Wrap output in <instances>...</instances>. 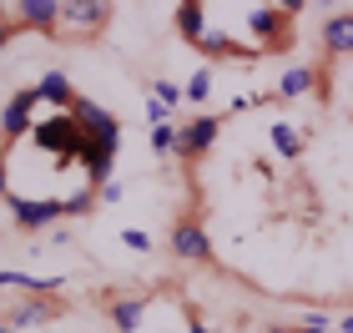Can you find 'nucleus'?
<instances>
[{
  "label": "nucleus",
  "instance_id": "4be33fe9",
  "mask_svg": "<svg viewBox=\"0 0 353 333\" xmlns=\"http://www.w3.org/2000/svg\"><path fill=\"white\" fill-rule=\"evenodd\" d=\"M121 243L132 248V252H152V237L141 232V228H121Z\"/></svg>",
  "mask_w": 353,
  "mask_h": 333
},
{
  "label": "nucleus",
  "instance_id": "0eeeda50",
  "mask_svg": "<svg viewBox=\"0 0 353 333\" xmlns=\"http://www.w3.org/2000/svg\"><path fill=\"white\" fill-rule=\"evenodd\" d=\"M10 217H15V228L36 232V228L61 222V202H51V197H15V192H10Z\"/></svg>",
  "mask_w": 353,
  "mask_h": 333
},
{
  "label": "nucleus",
  "instance_id": "f3484780",
  "mask_svg": "<svg viewBox=\"0 0 353 333\" xmlns=\"http://www.w3.org/2000/svg\"><path fill=\"white\" fill-rule=\"evenodd\" d=\"M272 152H278L283 162H298V157H303V137H298V126H288V121L272 126Z\"/></svg>",
  "mask_w": 353,
  "mask_h": 333
},
{
  "label": "nucleus",
  "instance_id": "dca6fc26",
  "mask_svg": "<svg viewBox=\"0 0 353 333\" xmlns=\"http://www.w3.org/2000/svg\"><path fill=\"white\" fill-rule=\"evenodd\" d=\"M172 21H176V36H187L192 46H197L202 30H207V10L197 6V0H182V6L172 10Z\"/></svg>",
  "mask_w": 353,
  "mask_h": 333
},
{
  "label": "nucleus",
  "instance_id": "1a4fd4ad",
  "mask_svg": "<svg viewBox=\"0 0 353 333\" xmlns=\"http://www.w3.org/2000/svg\"><path fill=\"white\" fill-rule=\"evenodd\" d=\"M323 51H333V56L353 51V10H333L323 21Z\"/></svg>",
  "mask_w": 353,
  "mask_h": 333
},
{
  "label": "nucleus",
  "instance_id": "393cba45",
  "mask_svg": "<svg viewBox=\"0 0 353 333\" xmlns=\"http://www.w3.org/2000/svg\"><path fill=\"white\" fill-rule=\"evenodd\" d=\"M121 197H126V187H121L117 177H111V182L101 187V202H121Z\"/></svg>",
  "mask_w": 353,
  "mask_h": 333
},
{
  "label": "nucleus",
  "instance_id": "f8f14e48",
  "mask_svg": "<svg viewBox=\"0 0 353 333\" xmlns=\"http://www.w3.org/2000/svg\"><path fill=\"white\" fill-rule=\"evenodd\" d=\"M318 86V71L313 66H303V61H293L283 76H278V97L283 101H298V97H308V91Z\"/></svg>",
  "mask_w": 353,
  "mask_h": 333
},
{
  "label": "nucleus",
  "instance_id": "9b49d317",
  "mask_svg": "<svg viewBox=\"0 0 353 333\" xmlns=\"http://www.w3.org/2000/svg\"><path fill=\"white\" fill-rule=\"evenodd\" d=\"M197 51H202V56H228V61H243V56H252V46H237L222 26H207V30H202V41H197Z\"/></svg>",
  "mask_w": 353,
  "mask_h": 333
},
{
  "label": "nucleus",
  "instance_id": "473e14b6",
  "mask_svg": "<svg viewBox=\"0 0 353 333\" xmlns=\"http://www.w3.org/2000/svg\"><path fill=\"white\" fill-rule=\"evenodd\" d=\"M0 333H15V328H10V323H0Z\"/></svg>",
  "mask_w": 353,
  "mask_h": 333
},
{
  "label": "nucleus",
  "instance_id": "a211bd4d",
  "mask_svg": "<svg viewBox=\"0 0 353 333\" xmlns=\"http://www.w3.org/2000/svg\"><path fill=\"white\" fill-rule=\"evenodd\" d=\"M182 97H187V101H207V97H212V66H197V71H192L187 81H182Z\"/></svg>",
  "mask_w": 353,
  "mask_h": 333
},
{
  "label": "nucleus",
  "instance_id": "a878e982",
  "mask_svg": "<svg viewBox=\"0 0 353 333\" xmlns=\"http://www.w3.org/2000/svg\"><path fill=\"white\" fill-rule=\"evenodd\" d=\"M252 106H263V97H232L228 111H252Z\"/></svg>",
  "mask_w": 353,
  "mask_h": 333
},
{
  "label": "nucleus",
  "instance_id": "5701e85b",
  "mask_svg": "<svg viewBox=\"0 0 353 333\" xmlns=\"http://www.w3.org/2000/svg\"><path fill=\"white\" fill-rule=\"evenodd\" d=\"M147 121H152V126H172V106H162V101L152 97V101H147Z\"/></svg>",
  "mask_w": 353,
  "mask_h": 333
},
{
  "label": "nucleus",
  "instance_id": "c756f323",
  "mask_svg": "<svg viewBox=\"0 0 353 333\" xmlns=\"http://www.w3.org/2000/svg\"><path fill=\"white\" fill-rule=\"evenodd\" d=\"M339 333H353V313H343V319H339Z\"/></svg>",
  "mask_w": 353,
  "mask_h": 333
},
{
  "label": "nucleus",
  "instance_id": "f257e3e1",
  "mask_svg": "<svg viewBox=\"0 0 353 333\" xmlns=\"http://www.w3.org/2000/svg\"><path fill=\"white\" fill-rule=\"evenodd\" d=\"M30 141H36L41 152H56V162H81L86 157V147H91V137L81 132V121L71 117V111H56V117H46V121H36L30 126Z\"/></svg>",
  "mask_w": 353,
  "mask_h": 333
},
{
  "label": "nucleus",
  "instance_id": "aec40b11",
  "mask_svg": "<svg viewBox=\"0 0 353 333\" xmlns=\"http://www.w3.org/2000/svg\"><path fill=\"white\" fill-rule=\"evenodd\" d=\"M152 152L157 157H172L176 152V126H152Z\"/></svg>",
  "mask_w": 353,
  "mask_h": 333
},
{
  "label": "nucleus",
  "instance_id": "2f4dec72",
  "mask_svg": "<svg viewBox=\"0 0 353 333\" xmlns=\"http://www.w3.org/2000/svg\"><path fill=\"white\" fill-rule=\"evenodd\" d=\"M268 333H293V328H268Z\"/></svg>",
  "mask_w": 353,
  "mask_h": 333
},
{
  "label": "nucleus",
  "instance_id": "20e7f679",
  "mask_svg": "<svg viewBox=\"0 0 353 333\" xmlns=\"http://www.w3.org/2000/svg\"><path fill=\"white\" fill-rule=\"evenodd\" d=\"M36 106H41V91H36V86L15 91V97L6 101V111H0V132H6V141L30 137V111H36Z\"/></svg>",
  "mask_w": 353,
  "mask_h": 333
},
{
  "label": "nucleus",
  "instance_id": "cd10ccee",
  "mask_svg": "<svg viewBox=\"0 0 353 333\" xmlns=\"http://www.w3.org/2000/svg\"><path fill=\"white\" fill-rule=\"evenodd\" d=\"M0 197H10V167H6V157H0Z\"/></svg>",
  "mask_w": 353,
  "mask_h": 333
},
{
  "label": "nucleus",
  "instance_id": "6e6552de",
  "mask_svg": "<svg viewBox=\"0 0 353 333\" xmlns=\"http://www.w3.org/2000/svg\"><path fill=\"white\" fill-rule=\"evenodd\" d=\"M61 10H66V0H15L6 10L10 26H30V30H51L61 21Z\"/></svg>",
  "mask_w": 353,
  "mask_h": 333
},
{
  "label": "nucleus",
  "instance_id": "ddd939ff",
  "mask_svg": "<svg viewBox=\"0 0 353 333\" xmlns=\"http://www.w3.org/2000/svg\"><path fill=\"white\" fill-rule=\"evenodd\" d=\"M106 313H111V323H117V333H137L141 319H147V303H141V298H111Z\"/></svg>",
  "mask_w": 353,
  "mask_h": 333
},
{
  "label": "nucleus",
  "instance_id": "9d476101",
  "mask_svg": "<svg viewBox=\"0 0 353 333\" xmlns=\"http://www.w3.org/2000/svg\"><path fill=\"white\" fill-rule=\"evenodd\" d=\"M51 319H56V303H51V298H26V303L10 308L6 323L21 333V328H41V323H51Z\"/></svg>",
  "mask_w": 353,
  "mask_h": 333
},
{
  "label": "nucleus",
  "instance_id": "bb28decb",
  "mask_svg": "<svg viewBox=\"0 0 353 333\" xmlns=\"http://www.w3.org/2000/svg\"><path fill=\"white\" fill-rule=\"evenodd\" d=\"M187 333H212V328L202 323V313H187Z\"/></svg>",
  "mask_w": 353,
  "mask_h": 333
},
{
  "label": "nucleus",
  "instance_id": "7ed1b4c3",
  "mask_svg": "<svg viewBox=\"0 0 353 333\" xmlns=\"http://www.w3.org/2000/svg\"><path fill=\"white\" fill-rule=\"evenodd\" d=\"M288 15H293V6H258V10H248V30H252V41H258V51L288 41V30H293Z\"/></svg>",
  "mask_w": 353,
  "mask_h": 333
},
{
  "label": "nucleus",
  "instance_id": "39448f33",
  "mask_svg": "<svg viewBox=\"0 0 353 333\" xmlns=\"http://www.w3.org/2000/svg\"><path fill=\"white\" fill-rule=\"evenodd\" d=\"M172 258L176 263H207L212 258V243H207V232H202V222H172Z\"/></svg>",
  "mask_w": 353,
  "mask_h": 333
},
{
  "label": "nucleus",
  "instance_id": "b1692460",
  "mask_svg": "<svg viewBox=\"0 0 353 333\" xmlns=\"http://www.w3.org/2000/svg\"><path fill=\"white\" fill-rule=\"evenodd\" d=\"M298 328H333V319H328V313H303Z\"/></svg>",
  "mask_w": 353,
  "mask_h": 333
},
{
  "label": "nucleus",
  "instance_id": "6ab92c4d",
  "mask_svg": "<svg viewBox=\"0 0 353 333\" xmlns=\"http://www.w3.org/2000/svg\"><path fill=\"white\" fill-rule=\"evenodd\" d=\"M91 212H96V187H81L61 202V217H91Z\"/></svg>",
  "mask_w": 353,
  "mask_h": 333
},
{
  "label": "nucleus",
  "instance_id": "4468645a",
  "mask_svg": "<svg viewBox=\"0 0 353 333\" xmlns=\"http://www.w3.org/2000/svg\"><path fill=\"white\" fill-rule=\"evenodd\" d=\"M36 91H41V101H46V106H66V111H71V101H76L71 76H66V71H46L41 81H36Z\"/></svg>",
  "mask_w": 353,
  "mask_h": 333
},
{
  "label": "nucleus",
  "instance_id": "f03ea898",
  "mask_svg": "<svg viewBox=\"0 0 353 333\" xmlns=\"http://www.w3.org/2000/svg\"><path fill=\"white\" fill-rule=\"evenodd\" d=\"M71 117L81 121V132L91 137V147H96V152H111V157H117V147H121V121L111 117L101 101L76 97V101H71Z\"/></svg>",
  "mask_w": 353,
  "mask_h": 333
},
{
  "label": "nucleus",
  "instance_id": "7c9ffc66",
  "mask_svg": "<svg viewBox=\"0 0 353 333\" xmlns=\"http://www.w3.org/2000/svg\"><path fill=\"white\" fill-rule=\"evenodd\" d=\"M293 333H339V328H293Z\"/></svg>",
  "mask_w": 353,
  "mask_h": 333
},
{
  "label": "nucleus",
  "instance_id": "423d86ee",
  "mask_svg": "<svg viewBox=\"0 0 353 333\" xmlns=\"http://www.w3.org/2000/svg\"><path fill=\"white\" fill-rule=\"evenodd\" d=\"M222 132V117H197L187 126H176V157H207Z\"/></svg>",
  "mask_w": 353,
  "mask_h": 333
},
{
  "label": "nucleus",
  "instance_id": "412c9836",
  "mask_svg": "<svg viewBox=\"0 0 353 333\" xmlns=\"http://www.w3.org/2000/svg\"><path fill=\"white\" fill-rule=\"evenodd\" d=\"M152 97L162 101V106H172V111L187 101V97H182V86H176V81H152Z\"/></svg>",
  "mask_w": 353,
  "mask_h": 333
},
{
  "label": "nucleus",
  "instance_id": "2eb2a0df",
  "mask_svg": "<svg viewBox=\"0 0 353 333\" xmlns=\"http://www.w3.org/2000/svg\"><path fill=\"white\" fill-rule=\"evenodd\" d=\"M106 15H111V6H91V0H76V6L61 10V21L76 26V30H101V26H106Z\"/></svg>",
  "mask_w": 353,
  "mask_h": 333
},
{
  "label": "nucleus",
  "instance_id": "c85d7f7f",
  "mask_svg": "<svg viewBox=\"0 0 353 333\" xmlns=\"http://www.w3.org/2000/svg\"><path fill=\"white\" fill-rule=\"evenodd\" d=\"M10 36H15V26H10V21H6V10H0V46H6V41H10Z\"/></svg>",
  "mask_w": 353,
  "mask_h": 333
}]
</instances>
